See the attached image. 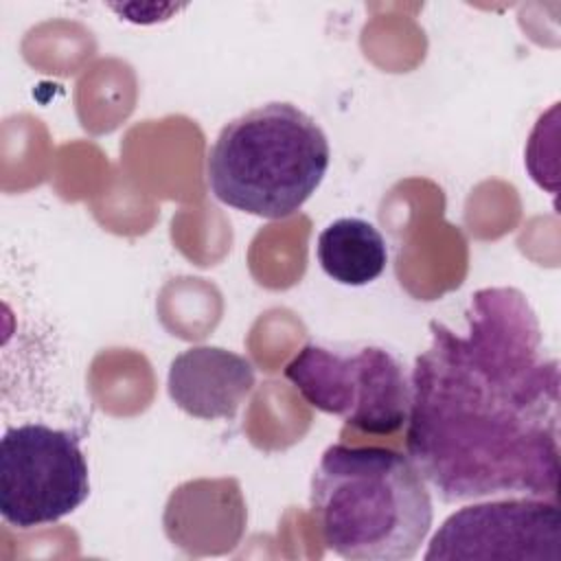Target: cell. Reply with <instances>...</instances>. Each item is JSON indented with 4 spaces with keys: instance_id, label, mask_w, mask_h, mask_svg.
<instances>
[{
    "instance_id": "obj_1",
    "label": "cell",
    "mask_w": 561,
    "mask_h": 561,
    "mask_svg": "<svg viewBox=\"0 0 561 561\" xmlns=\"http://www.w3.org/2000/svg\"><path fill=\"white\" fill-rule=\"evenodd\" d=\"M467 329L430 324L410 373L405 449L447 504L493 495L559 502L561 368L519 289L471 294Z\"/></svg>"
},
{
    "instance_id": "obj_2",
    "label": "cell",
    "mask_w": 561,
    "mask_h": 561,
    "mask_svg": "<svg viewBox=\"0 0 561 561\" xmlns=\"http://www.w3.org/2000/svg\"><path fill=\"white\" fill-rule=\"evenodd\" d=\"M309 508L327 550L351 561L414 559L434 519L427 482L410 456L381 445L327 447Z\"/></svg>"
},
{
    "instance_id": "obj_3",
    "label": "cell",
    "mask_w": 561,
    "mask_h": 561,
    "mask_svg": "<svg viewBox=\"0 0 561 561\" xmlns=\"http://www.w3.org/2000/svg\"><path fill=\"white\" fill-rule=\"evenodd\" d=\"M331 147L322 127L294 103L272 101L228 121L206 158L213 195L241 213L285 219L322 184Z\"/></svg>"
},
{
    "instance_id": "obj_4",
    "label": "cell",
    "mask_w": 561,
    "mask_h": 561,
    "mask_svg": "<svg viewBox=\"0 0 561 561\" xmlns=\"http://www.w3.org/2000/svg\"><path fill=\"white\" fill-rule=\"evenodd\" d=\"M285 377L311 408L364 434L390 436L408 421L410 381L386 348L307 344L287 362Z\"/></svg>"
},
{
    "instance_id": "obj_5",
    "label": "cell",
    "mask_w": 561,
    "mask_h": 561,
    "mask_svg": "<svg viewBox=\"0 0 561 561\" xmlns=\"http://www.w3.org/2000/svg\"><path fill=\"white\" fill-rule=\"evenodd\" d=\"M90 495L79 436L44 423L9 427L0 440V515L13 528L55 524Z\"/></svg>"
},
{
    "instance_id": "obj_6",
    "label": "cell",
    "mask_w": 561,
    "mask_h": 561,
    "mask_svg": "<svg viewBox=\"0 0 561 561\" xmlns=\"http://www.w3.org/2000/svg\"><path fill=\"white\" fill-rule=\"evenodd\" d=\"M425 561H561L559 502L517 495L469 504L434 533Z\"/></svg>"
},
{
    "instance_id": "obj_7",
    "label": "cell",
    "mask_w": 561,
    "mask_h": 561,
    "mask_svg": "<svg viewBox=\"0 0 561 561\" xmlns=\"http://www.w3.org/2000/svg\"><path fill=\"white\" fill-rule=\"evenodd\" d=\"M250 359L221 346H191L175 355L167 375L171 401L193 419H232L254 390Z\"/></svg>"
},
{
    "instance_id": "obj_8",
    "label": "cell",
    "mask_w": 561,
    "mask_h": 561,
    "mask_svg": "<svg viewBox=\"0 0 561 561\" xmlns=\"http://www.w3.org/2000/svg\"><path fill=\"white\" fill-rule=\"evenodd\" d=\"M316 256L329 278L348 287H364L377 280L388 265V248L381 232L359 217L331 221L318 234Z\"/></svg>"
}]
</instances>
